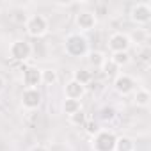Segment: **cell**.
Returning a JSON list of instances; mask_svg holds the SVG:
<instances>
[{"label":"cell","instance_id":"cell-1","mask_svg":"<svg viewBox=\"0 0 151 151\" xmlns=\"http://www.w3.org/2000/svg\"><path fill=\"white\" fill-rule=\"evenodd\" d=\"M64 52L75 59L86 57L89 53V39L80 32H71L64 39Z\"/></svg>","mask_w":151,"mask_h":151},{"label":"cell","instance_id":"cell-2","mask_svg":"<svg viewBox=\"0 0 151 151\" xmlns=\"http://www.w3.org/2000/svg\"><path fill=\"white\" fill-rule=\"evenodd\" d=\"M50 30V23H48V18L45 14H30L29 20L25 22V32L30 36V37H43L46 36Z\"/></svg>","mask_w":151,"mask_h":151},{"label":"cell","instance_id":"cell-3","mask_svg":"<svg viewBox=\"0 0 151 151\" xmlns=\"http://www.w3.org/2000/svg\"><path fill=\"white\" fill-rule=\"evenodd\" d=\"M114 144H116V133L107 128H100V132L91 137L93 151H114Z\"/></svg>","mask_w":151,"mask_h":151},{"label":"cell","instance_id":"cell-4","mask_svg":"<svg viewBox=\"0 0 151 151\" xmlns=\"http://www.w3.org/2000/svg\"><path fill=\"white\" fill-rule=\"evenodd\" d=\"M130 20L139 25V27H144L151 22V6L147 2H137L132 6L130 9Z\"/></svg>","mask_w":151,"mask_h":151},{"label":"cell","instance_id":"cell-5","mask_svg":"<svg viewBox=\"0 0 151 151\" xmlns=\"http://www.w3.org/2000/svg\"><path fill=\"white\" fill-rule=\"evenodd\" d=\"M32 55V45L27 39H16L9 46V57L16 62H25Z\"/></svg>","mask_w":151,"mask_h":151},{"label":"cell","instance_id":"cell-6","mask_svg":"<svg viewBox=\"0 0 151 151\" xmlns=\"http://www.w3.org/2000/svg\"><path fill=\"white\" fill-rule=\"evenodd\" d=\"M112 86H114L116 93L121 94V96H128V94H132L137 89L135 78L132 77V75H128V73H119L117 77L112 80Z\"/></svg>","mask_w":151,"mask_h":151},{"label":"cell","instance_id":"cell-7","mask_svg":"<svg viewBox=\"0 0 151 151\" xmlns=\"http://www.w3.org/2000/svg\"><path fill=\"white\" fill-rule=\"evenodd\" d=\"M107 45H109V50H110L112 53H117V52H130V48H132L130 34H126V32H114V34H110Z\"/></svg>","mask_w":151,"mask_h":151},{"label":"cell","instance_id":"cell-8","mask_svg":"<svg viewBox=\"0 0 151 151\" xmlns=\"http://www.w3.org/2000/svg\"><path fill=\"white\" fill-rule=\"evenodd\" d=\"M43 96L39 93V89H23L22 93V107L25 110H36L41 107Z\"/></svg>","mask_w":151,"mask_h":151},{"label":"cell","instance_id":"cell-9","mask_svg":"<svg viewBox=\"0 0 151 151\" xmlns=\"http://www.w3.org/2000/svg\"><path fill=\"white\" fill-rule=\"evenodd\" d=\"M75 23H77V27L80 29V34L82 32H89L96 27L98 23V18L93 11H80L77 16H75Z\"/></svg>","mask_w":151,"mask_h":151},{"label":"cell","instance_id":"cell-10","mask_svg":"<svg viewBox=\"0 0 151 151\" xmlns=\"http://www.w3.org/2000/svg\"><path fill=\"white\" fill-rule=\"evenodd\" d=\"M22 82L25 86V89H37L41 86V69L39 68H25L22 73Z\"/></svg>","mask_w":151,"mask_h":151},{"label":"cell","instance_id":"cell-11","mask_svg":"<svg viewBox=\"0 0 151 151\" xmlns=\"http://www.w3.org/2000/svg\"><path fill=\"white\" fill-rule=\"evenodd\" d=\"M86 91H87L86 86H82V84H78V82H75V80L71 78V80L66 82V86H64V98L80 101V100L86 96Z\"/></svg>","mask_w":151,"mask_h":151},{"label":"cell","instance_id":"cell-12","mask_svg":"<svg viewBox=\"0 0 151 151\" xmlns=\"http://www.w3.org/2000/svg\"><path fill=\"white\" fill-rule=\"evenodd\" d=\"M133 103L139 107V109H147L149 103H151V94L147 89L144 87H139L133 91Z\"/></svg>","mask_w":151,"mask_h":151},{"label":"cell","instance_id":"cell-13","mask_svg":"<svg viewBox=\"0 0 151 151\" xmlns=\"http://www.w3.org/2000/svg\"><path fill=\"white\" fill-rule=\"evenodd\" d=\"M86 57H87L89 66L94 68V69H101V66H103L105 60L109 59V57H105V53L100 52V50H89V53H87Z\"/></svg>","mask_w":151,"mask_h":151},{"label":"cell","instance_id":"cell-14","mask_svg":"<svg viewBox=\"0 0 151 151\" xmlns=\"http://www.w3.org/2000/svg\"><path fill=\"white\" fill-rule=\"evenodd\" d=\"M114 151H135V140L132 137H128V135L116 137Z\"/></svg>","mask_w":151,"mask_h":151},{"label":"cell","instance_id":"cell-15","mask_svg":"<svg viewBox=\"0 0 151 151\" xmlns=\"http://www.w3.org/2000/svg\"><path fill=\"white\" fill-rule=\"evenodd\" d=\"M59 82V73L53 69V68H45V69H41V84H45V86H55Z\"/></svg>","mask_w":151,"mask_h":151},{"label":"cell","instance_id":"cell-16","mask_svg":"<svg viewBox=\"0 0 151 151\" xmlns=\"http://www.w3.org/2000/svg\"><path fill=\"white\" fill-rule=\"evenodd\" d=\"M73 80L82 84V86H87L93 80V73L89 69H86V68H78V69L73 71Z\"/></svg>","mask_w":151,"mask_h":151},{"label":"cell","instance_id":"cell-17","mask_svg":"<svg viewBox=\"0 0 151 151\" xmlns=\"http://www.w3.org/2000/svg\"><path fill=\"white\" fill-rule=\"evenodd\" d=\"M78 110H82V103H80V101L64 98V101H62V112H64L68 117H69V116H73L75 112H78Z\"/></svg>","mask_w":151,"mask_h":151},{"label":"cell","instance_id":"cell-18","mask_svg":"<svg viewBox=\"0 0 151 151\" xmlns=\"http://www.w3.org/2000/svg\"><path fill=\"white\" fill-rule=\"evenodd\" d=\"M119 69H121V68H119V66H116L110 59H107V60H105V64L101 66L103 75H105V77H109V78H112V80L119 75Z\"/></svg>","mask_w":151,"mask_h":151},{"label":"cell","instance_id":"cell-19","mask_svg":"<svg viewBox=\"0 0 151 151\" xmlns=\"http://www.w3.org/2000/svg\"><path fill=\"white\" fill-rule=\"evenodd\" d=\"M110 60H112L116 66L123 68V66L130 64L132 57H130V52H117V53H112V55H110Z\"/></svg>","mask_w":151,"mask_h":151},{"label":"cell","instance_id":"cell-20","mask_svg":"<svg viewBox=\"0 0 151 151\" xmlns=\"http://www.w3.org/2000/svg\"><path fill=\"white\" fill-rule=\"evenodd\" d=\"M69 123H71L73 126L84 128V124L87 123V114H86V110H78V112H75L73 116H69Z\"/></svg>","mask_w":151,"mask_h":151},{"label":"cell","instance_id":"cell-21","mask_svg":"<svg viewBox=\"0 0 151 151\" xmlns=\"http://www.w3.org/2000/svg\"><path fill=\"white\" fill-rule=\"evenodd\" d=\"M84 130H86V133H87L89 137H93V135H96V133L100 132V124H98L94 119H87V123L84 124Z\"/></svg>","mask_w":151,"mask_h":151},{"label":"cell","instance_id":"cell-22","mask_svg":"<svg viewBox=\"0 0 151 151\" xmlns=\"http://www.w3.org/2000/svg\"><path fill=\"white\" fill-rule=\"evenodd\" d=\"M146 39H147V34H146V30H144V29H137V30H135V34H133V36H130L132 45H133V41H137V45H142V43H146Z\"/></svg>","mask_w":151,"mask_h":151},{"label":"cell","instance_id":"cell-23","mask_svg":"<svg viewBox=\"0 0 151 151\" xmlns=\"http://www.w3.org/2000/svg\"><path fill=\"white\" fill-rule=\"evenodd\" d=\"M13 20H14L16 23H23V25H25V22L29 20V14H27L25 9H16V11L13 13Z\"/></svg>","mask_w":151,"mask_h":151},{"label":"cell","instance_id":"cell-24","mask_svg":"<svg viewBox=\"0 0 151 151\" xmlns=\"http://www.w3.org/2000/svg\"><path fill=\"white\" fill-rule=\"evenodd\" d=\"M100 116H101L103 121H112L116 117V109L114 107H103L101 112H100Z\"/></svg>","mask_w":151,"mask_h":151},{"label":"cell","instance_id":"cell-25","mask_svg":"<svg viewBox=\"0 0 151 151\" xmlns=\"http://www.w3.org/2000/svg\"><path fill=\"white\" fill-rule=\"evenodd\" d=\"M29 151H48V147H46V146H43V144H36V146H32Z\"/></svg>","mask_w":151,"mask_h":151},{"label":"cell","instance_id":"cell-26","mask_svg":"<svg viewBox=\"0 0 151 151\" xmlns=\"http://www.w3.org/2000/svg\"><path fill=\"white\" fill-rule=\"evenodd\" d=\"M4 89H6V78L2 77V75H0V94L4 93Z\"/></svg>","mask_w":151,"mask_h":151}]
</instances>
